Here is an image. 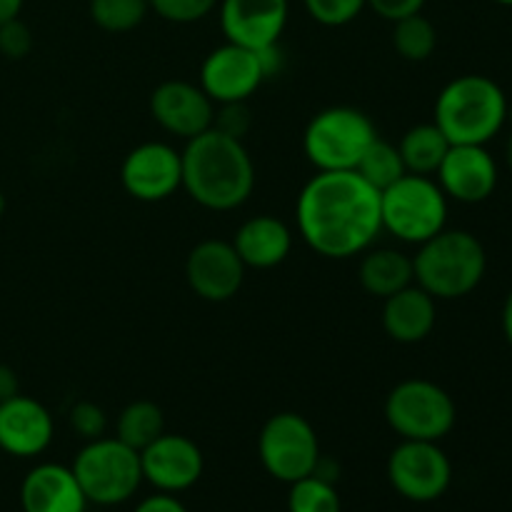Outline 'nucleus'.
<instances>
[{"label": "nucleus", "instance_id": "nucleus-1", "mask_svg": "<svg viewBox=\"0 0 512 512\" xmlns=\"http://www.w3.org/2000/svg\"><path fill=\"white\" fill-rule=\"evenodd\" d=\"M303 243L328 260H348L373 248L383 233L380 190L355 170H315L295 200Z\"/></svg>", "mask_w": 512, "mask_h": 512}, {"label": "nucleus", "instance_id": "nucleus-2", "mask_svg": "<svg viewBox=\"0 0 512 512\" xmlns=\"http://www.w3.org/2000/svg\"><path fill=\"white\" fill-rule=\"evenodd\" d=\"M183 158V190L205 210L230 213L255 190V163L243 140L208 128L188 140Z\"/></svg>", "mask_w": 512, "mask_h": 512}, {"label": "nucleus", "instance_id": "nucleus-3", "mask_svg": "<svg viewBox=\"0 0 512 512\" xmlns=\"http://www.w3.org/2000/svg\"><path fill=\"white\" fill-rule=\"evenodd\" d=\"M508 120V98L488 75H458L435 98L433 123L450 145H488Z\"/></svg>", "mask_w": 512, "mask_h": 512}, {"label": "nucleus", "instance_id": "nucleus-4", "mask_svg": "<svg viewBox=\"0 0 512 512\" xmlns=\"http://www.w3.org/2000/svg\"><path fill=\"white\" fill-rule=\"evenodd\" d=\"M488 255L468 230H440L418 245L413 258L415 285L435 300H458L473 293L485 278Z\"/></svg>", "mask_w": 512, "mask_h": 512}, {"label": "nucleus", "instance_id": "nucleus-5", "mask_svg": "<svg viewBox=\"0 0 512 512\" xmlns=\"http://www.w3.org/2000/svg\"><path fill=\"white\" fill-rule=\"evenodd\" d=\"M380 220L395 240L420 245L445 230L448 195L430 175L405 173L390 188L380 190Z\"/></svg>", "mask_w": 512, "mask_h": 512}, {"label": "nucleus", "instance_id": "nucleus-6", "mask_svg": "<svg viewBox=\"0 0 512 512\" xmlns=\"http://www.w3.org/2000/svg\"><path fill=\"white\" fill-rule=\"evenodd\" d=\"M73 473L90 505L115 508L133 498L143 485L140 453L118 438L88 440L73 460Z\"/></svg>", "mask_w": 512, "mask_h": 512}, {"label": "nucleus", "instance_id": "nucleus-7", "mask_svg": "<svg viewBox=\"0 0 512 512\" xmlns=\"http://www.w3.org/2000/svg\"><path fill=\"white\" fill-rule=\"evenodd\" d=\"M375 138L373 120L363 110L333 105L310 118L303 133V153L315 170H355Z\"/></svg>", "mask_w": 512, "mask_h": 512}, {"label": "nucleus", "instance_id": "nucleus-8", "mask_svg": "<svg viewBox=\"0 0 512 512\" xmlns=\"http://www.w3.org/2000/svg\"><path fill=\"white\" fill-rule=\"evenodd\" d=\"M383 413L395 435L428 443H440L458 420V408L448 390L423 378H410L395 385L385 398Z\"/></svg>", "mask_w": 512, "mask_h": 512}, {"label": "nucleus", "instance_id": "nucleus-9", "mask_svg": "<svg viewBox=\"0 0 512 512\" xmlns=\"http://www.w3.org/2000/svg\"><path fill=\"white\" fill-rule=\"evenodd\" d=\"M258 458L265 473L278 483H295L315 473L320 463V440L308 418L300 413H275L258 435Z\"/></svg>", "mask_w": 512, "mask_h": 512}, {"label": "nucleus", "instance_id": "nucleus-10", "mask_svg": "<svg viewBox=\"0 0 512 512\" xmlns=\"http://www.w3.org/2000/svg\"><path fill=\"white\" fill-rule=\"evenodd\" d=\"M388 483L410 503H435L453 483V463L438 443L403 440L388 458Z\"/></svg>", "mask_w": 512, "mask_h": 512}, {"label": "nucleus", "instance_id": "nucleus-11", "mask_svg": "<svg viewBox=\"0 0 512 512\" xmlns=\"http://www.w3.org/2000/svg\"><path fill=\"white\" fill-rule=\"evenodd\" d=\"M268 78L270 75L260 50L225 43L205 55L198 85L215 105L248 103Z\"/></svg>", "mask_w": 512, "mask_h": 512}, {"label": "nucleus", "instance_id": "nucleus-12", "mask_svg": "<svg viewBox=\"0 0 512 512\" xmlns=\"http://www.w3.org/2000/svg\"><path fill=\"white\" fill-rule=\"evenodd\" d=\"M120 185L140 203H163L183 188V158L168 143H140L120 165Z\"/></svg>", "mask_w": 512, "mask_h": 512}, {"label": "nucleus", "instance_id": "nucleus-13", "mask_svg": "<svg viewBox=\"0 0 512 512\" xmlns=\"http://www.w3.org/2000/svg\"><path fill=\"white\" fill-rule=\"evenodd\" d=\"M143 483L153 485L155 493L180 495L198 485L203 478V450L188 435L163 433L148 448L140 450Z\"/></svg>", "mask_w": 512, "mask_h": 512}, {"label": "nucleus", "instance_id": "nucleus-14", "mask_svg": "<svg viewBox=\"0 0 512 512\" xmlns=\"http://www.w3.org/2000/svg\"><path fill=\"white\" fill-rule=\"evenodd\" d=\"M245 263L228 240H203L185 258V280L200 300L228 303L245 283Z\"/></svg>", "mask_w": 512, "mask_h": 512}, {"label": "nucleus", "instance_id": "nucleus-15", "mask_svg": "<svg viewBox=\"0 0 512 512\" xmlns=\"http://www.w3.org/2000/svg\"><path fill=\"white\" fill-rule=\"evenodd\" d=\"M288 0H220L218 18L225 43L265 50L280 43L288 25Z\"/></svg>", "mask_w": 512, "mask_h": 512}, {"label": "nucleus", "instance_id": "nucleus-16", "mask_svg": "<svg viewBox=\"0 0 512 512\" xmlns=\"http://www.w3.org/2000/svg\"><path fill=\"white\" fill-rule=\"evenodd\" d=\"M150 115L165 133L190 140L213 128L215 103L200 85L188 80H165L150 93Z\"/></svg>", "mask_w": 512, "mask_h": 512}, {"label": "nucleus", "instance_id": "nucleus-17", "mask_svg": "<svg viewBox=\"0 0 512 512\" xmlns=\"http://www.w3.org/2000/svg\"><path fill=\"white\" fill-rule=\"evenodd\" d=\"M435 175L448 200L458 203H483L498 188V163L485 145H450Z\"/></svg>", "mask_w": 512, "mask_h": 512}, {"label": "nucleus", "instance_id": "nucleus-18", "mask_svg": "<svg viewBox=\"0 0 512 512\" xmlns=\"http://www.w3.org/2000/svg\"><path fill=\"white\" fill-rule=\"evenodd\" d=\"M55 423L50 410L28 395H13L0 403V450L13 458L30 460L50 448Z\"/></svg>", "mask_w": 512, "mask_h": 512}, {"label": "nucleus", "instance_id": "nucleus-19", "mask_svg": "<svg viewBox=\"0 0 512 512\" xmlns=\"http://www.w3.org/2000/svg\"><path fill=\"white\" fill-rule=\"evenodd\" d=\"M88 505L70 465L40 463L20 483L23 512H85Z\"/></svg>", "mask_w": 512, "mask_h": 512}, {"label": "nucleus", "instance_id": "nucleus-20", "mask_svg": "<svg viewBox=\"0 0 512 512\" xmlns=\"http://www.w3.org/2000/svg\"><path fill=\"white\" fill-rule=\"evenodd\" d=\"M383 330L390 340L400 345L423 343L435 328L438 305L420 285H408L383 300Z\"/></svg>", "mask_w": 512, "mask_h": 512}, {"label": "nucleus", "instance_id": "nucleus-21", "mask_svg": "<svg viewBox=\"0 0 512 512\" xmlns=\"http://www.w3.org/2000/svg\"><path fill=\"white\" fill-rule=\"evenodd\" d=\"M235 253L245 268L270 270L285 263L293 250V230L275 215H253L238 228L233 238Z\"/></svg>", "mask_w": 512, "mask_h": 512}, {"label": "nucleus", "instance_id": "nucleus-22", "mask_svg": "<svg viewBox=\"0 0 512 512\" xmlns=\"http://www.w3.org/2000/svg\"><path fill=\"white\" fill-rule=\"evenodd\" d=\"M360 288L373 298H390L415 283L413 258L395 248H368L358 265Z\"/></svg>", "mask_w": 512, "mask_h": 512}, {"label": "nucleus", "instance_id": "nucleus-23", "mask_svg": "<svg viewBox=\"0 0 512 512\" xmlns=\"http://www.w3.org/2000/svg\"><path fill=\"white\" fill-rule=\"evenodd\" d=\"M400 155L408 173L415 175H435L445 153L450 150V140L435 123L413 125L398 143Z\"/></svg>", "mask_w": 512, "mask_h": 512}, {"label": "nucleus", "instance_id": "nucleus-24", "mask_svg": "<svg viewBox=\"0 0 512 512\" xmlns=\"http://www.w3.org/2000/svg\"><path fill=\"white\" fill-rule=\"evenodd\" d=\"M165 433V415L153 400H135L120 410L115 420V438L133 450H143Z\"/></svg>", "mask_w": 512, "mask_h": 512}, {"label": "nucleus", "instance_id": "nucleus-25", "mask_svg": "<svg viewBox=\"0 0 512 512\" xmlns=\"http://www.w3.org/2000/svg\"><path fill=\"white\" fill-rule=\"evenodd\" d=\"M393 48L408 63H423L438 48V30L423 13L393 23Z\"/></svg>", "mask_w": 512, "mask_h": 512}, {"label": "nucleus", "instance_id": "nucleus-26", "mask_svg": "<svg viewBox=\"0 0 512 512\" xmlns=\"http://www.w3.org/2000/svg\"><path fill=\"white\" fill-rule=\"evenodd\" d=\"M355 173L363 180H368L375 190H385L395 183V180L403 178L408 170H405L403 155H400L398 145L388 143L383 138H375L368 145V150L363 153V158L355 165Z\"/></svg>", "mask_w": 512, "mask_h": 512}, {"label": "nucleus", "instance_id": "nucleus-27", "mask_svg": "<svg viewBox=\"0 0 512 512\" xmlns=\"http://www.w3.org/2000/svg\"><path fill=\"white\" fill-rule=\"evenodd\" d=\"M90 20L105 33H130L148 18V0H90Z\"/></svg>", "mask_w": 512, "mask_h": 512}, {"label": "nucleus", "instance_id": "nucleus-28", "mask_svg": "<svg viewBox=\"0 0 512 512\" xmlns=\"http://www.w3.org/2000/svg\"><path fill=\"white\" fill-rule=\"evenodd\" d=\"M288 512H343V503L335 483L308 475L303 480L290 483Z\"/></svg>", "mask_w": 512, "mask_h": 512}, {"label": "nucleus", "instance_id": "nucleus-29", "mask_svg": "<svg viewBox=\"0 0 512 512\" xmlns=\"http://www.w3.org/2000/svg\"><path fill=\"white\" fill-rule=\"evenodd\" d=\"M303 5L310 18L323 28H343L368 8L365 0H303Z\"/></svg>", "mask_w": 512, "mask_h": 512}, {"label": "nucleus", "instance_id": "nucleus-30", "mask_svg": "<svg viewBox=\"0 0 512 512\" xmlns=\"http://www.w3.org/2000/svg\"><path fill=\"white\" fill-rule=\"evenodd\" d=\"M218 3L220 0H148L150 10L158 18L175 25H190L208 18L218 8Z\"/></svg>", "mask_w": 512, "mask_h": 512}, {"label": "nucleus", "instance_id": "nucleus-31", "mask_svg": "<svg viewBox=\"0 0 512 512\" xmlns=\"http://www.w3.org/2000/svg\"><path fill=\"white\" fill-rule=\"evenodd\" d=\"M68 423L88 443V440L103 438L105 430H108V415L93 400H80V403H75L70 408Z\"/></svg>", "mask_w": 512, "mask_h": 512}, {"label": "nucleus", "instance_id": "nucleus-32", "mask_svg": "<svg viewBox=\"0 0 512 512\" xmlns=\"http://www.w3.org/2000/svg\"><path fill=\"white\" fill-rule=\"evenodd\" d=\"M250 125H253V115H250L248 103L215 105L213 128L220 130V133L230 135V138L245 140V135L250 133Z\"/></svg>", "mask_w": 512, "mask_h": 512}, {"label": "nucleus", "instance_id": "nucleus-33", "mask_svg": "<svg viewBox=\"0 0 512 512\" xmlns=\"http://www.w3.org/2000/svg\"><path fill=\"white\" fill-rule=\"evenodd\" d=\"M30 50H33V33L23 20L13 18L0 25V55L8 60H23L28 58Z\"/></svg>", "mask_w": 512, "mask_h": 512}, {"label": "nucleus", "instance_id": "nucleus-34", "mask_svg": "<svg viewBox=\"0 0 512 512\" xmlns=\"http://www.w3.org/2000/svg\"><path fill=\"white\" fill-rule=\"evenodd\" d=\"M365 5L383 20L395 23V20H403L408 15L423 13L425 0H365Z\"/></svg>", "mask_w": 512, "mask_h": 512}, {"label": "nucleus", "instance_id": "nucleus-35", "mask_svg": "<svg viewBox=\"0 0 512 512\" xmlns=\"http://www.w3.org/2000/svg\"><path fill=\"white\" fill-rule=\"evenodd\" d=\"M133 512H188V508L180 503L178 495L155 493V495H148V498L140 500V503L135 505Z\"/></svg>", "mask_w": 512, "mask_h": 512}, {"label": "nucleus", "instance_id": "nucleus-36", "mask_svg": "<svg viewBox=\"0 0 512 512\" xmlns=\"http://www.w3.org/2000/svg\"><path fill=\"white\" fill-rule=\"evenodd\" d=\"M20 393V383H18V375L10 365L0 363V403L3 400H10L13 395Z\"/></svg>", "mask_w": 512, "mask_h": 512}, {"label": "nucleus", "instance_id": "nucleus-37", "mask_svg": "<svg viewBox=\"0 0 512 512\" xmlns=\"http://www.w3.org/2000/svg\"><path fill=\"white\" fill-rule=\"evenodd\" d=\"M25 0H0V25L8 23V20L20 18V10H23Z\"/></svg>", "mask_w": 512, "mask_h": 512}, {"label": "nucleus", "instance_id": "nucleus-38", "mask_svg": "<svg viewBox=\"0 0 512 512\" xmlns=\"http://www.w3.org/2000/svg\"><path fill=\"white\" fill-rule=\"evenodd\" d=\"M503 333H505V340H508V345L512 348V290L508 293V298H505V305H503Z\"/></svg>", "mask_w": 512, "mask_h": 512}, {"label": "nucleus", "instance_id": "nucleus-39", "mask_svg": "<svg viewBox=\"0 0 512 512\" xmlns=\"http://www.w3.org/2000/svg\"><path fill=\"white\" fill-rule=\"evenodd\" d=\"M505 158H508V165H510V170H512V133H510V138H508V148H505Z\"/></svg>", "mask_w": 512, "mask_h": 512}, {"label": "nucleus", "instance_id": "nucleus-40", "mask_svg": "<svg viewBox=\"0 0 512 512\" xmlns=\"http://www.w3.org/2000/svg\"><path fill=\"white\" fill-rule=\"evenodd\" d=\"M3 213H5V195L3 190H0V218H3Z\"/></svg>", "mask_w": 512, "mask_h": 512}, {"label": "nucleus", "instance_id": "nucleus-41", "mask_svg": "<svg viewBox=\"0 0 512 512\" xmlns=\"http://www.w3.org/2000/svg\"><path fill=\"white\" fill-rule=\"evenodd\" d=\"M495 3H500V5H512V0H495Z\"/></svg>", "mask_w": 512, "mask_h": 512}]
</instances>
